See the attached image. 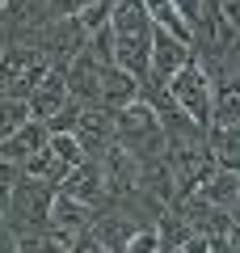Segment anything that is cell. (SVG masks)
Instances as JSON below:
<instances>
[{"label": "cell", "instance_id": "16", "mask_svg": "<svg viewBox=\"0 0 240 253\" xmlns=\"http://www.w3.org/2000/svg\"><path fill=\"white\" fill-rule=\"evenodd\" d=\"M143 4H148L152 21H156L160 30H169V34H177L181 42L198 46V34H194V26H190V21H186V13L177 9V0H143Z\"/></svg>", "mask_w": 240, "mask_h": 253}, {"label": "cell", "instance_id": "8", "mask_svg": "<svg viewBox=\"0 0 240 253\" xmlns=\"http://www.w3.org/2000/svg\"><path fill=\"white\" fill-rule=\"evenodd\" d=\"M72 101V89H68V68H46L42 76H38V84L30 89L26 106H30V118H38V123H46V118L55 114V110H63Z\"/></svg>", "mask_w": 240, "mask_h": 253}, {"label": "cell", "instance_id": "25", "mask_svg": "<svg viewBox=\"0 0 240 253\" xmlns=\"http://www.w3.org/2000/svg\"><path fill=\"white\" fill-rule=\"evenodd\" d=\"M0 253H21V249H17V232H13L9 224L0 228Z\"/></svg>", "mask_w": 240, "mask_h": 253}, {"label": "cell", "instance_id": "23", "mask_svg": "<svg viewBox=\"0 0 240 253\" xmlns=\"http://www.w3.org/2000/svg\"><path fill=\"white\" fill-rule=\"evenodd\" d=\"M72 253H114V249H106V245H101L97 236L84 228V232H76V245H72Z\"/></svg>", "mask_w": 240, "mask_h": 253}, {"label": "cell", "instance_id": "7", "mask_svg": "<svg viewBox=\"0 0 240 253\" xmlns=\"http://www.w3.org/2000/svg\"><path fill=\"white\" fill-rule=\"evenodd\" d=\"M76 139L84 148V156H106L110 144H118V118L110 106H84L76 123Z\"/></svg>", "mask_w": 240, "mask_h": 253}, {"label": "cell", "instance_id": "18", "mask_svg": "<svg viewBox=\"0 0 240 253\" xmlns=\"http://www.w3.org/2000/svg\"><path fill=\"white\" fill-rule=\"evenodd\" d=\"M206 139H211V148H215V161H219L223 169L240 173V123H232V126L215 123L211 131H206Z\"/></svg>", "mask_w": 240, "mask_h": 253}, {"label": "cell", "instance_id": "19", "mask_svg": "<svg viewBox=\"0 0 240 253\" xmlns=\"http://www.w3.org/2000/svg\"><path fill=\"white\" fill-rule=\"evenodd\" d=\"M30 123V106L21 97H0V139H9L17 126Z\"/></svg>", "mask_w": 240, "mask_h": 253}, {"label": "cell", "instance_id": "27", "mask_svg": "<svg viewBox=\"0 0 240 253\" xmlns=\"http://www.w3.org/2000/svg\"><path fill=\"white\" fill-rule=\"evenodd\" d=\"M0 228H4V219H0Z\"/></svg>", "mask_w": 240, "mask_h": 253}, {"label": "cell", "instance_id": "11", "mask_svg": "<svg viewBox=\"0 0 240 253\" xmlns=\"http://www.w3.org/2000/svg\"><path fill=\"white\" fill-rule=\"evenodd\" d=\"M46 139H51V131H46V123H38V118H30L26 126H17L9 139H0V161L9 165H21L26 169L30 156H38L46 148Z\"/></svg>", "mask_w": 240, "mask_h": 253}, {"label": "cell", "instance_id": "9", "mask_svg": "<svg viewBox=\"0 0 240 253\" xmlns=\"http://www.w3.org/2000/svg\"><path fill=\"white\" fill-rule=\"evenodd\" d=\"M101 165H106V181H110V199H131L135 190H139V169L143 161L131 152V148L118 139V144L106 148V156H101Z\"/></svg>", "mask_w": 240, "mask_h": 253}, {"label": "cell", "instance_id": "24", "mask_svg": "<svg viewBox=\"0 0 240 253\" xmlns=\"http://www.w3.org/2000/svg\"><path fill=\"white\" fill-rule=\"evenodd\" d=\"M223 13H228V26H232V34L240 38V0H223Z\"/></svg>", "mask_w": 240, "mask_h": 253}, {"label": "cell", "instance_id": "3", "mask_svg": "<svg viewBox=\"0 0 240 253\" xmlns=\"http://www.w3.org/2000/svg\"><path fill=\"white\" fill-rule=\"evenodd\" d=\"M169 93H173V101H177L202 131L215 126V89H211V72H206V63L198 59V55L169 81Z\"/></svg>", "mask_w": 240, "mask_h": 253}, {"label": "cell", "instance_id": "13", "mask_svg": "<svg viewBox=\"0 0 240 253\" xmlns=\"http://www.w3.org/2000/svg\"><path fill=\"white\" fill-rule=\"evenodd\" d=\"M135 97H143V81L131 76L126 68H118V63H106V72H101V101L97 106L122 110V106H131Z\"/></svg>", "mask_w": 240, "mask_h": 253}, {"label": "cell", "instance_id": "14", "mask_svg": "<svg viewBox=\"0 0 240 253\" xmlns=\"http://www.w3.org/2000/svg\"><path fill=\"white\" fill-rule=\"evenodd\" d=\"M93 224V207L89 203H76V199H68V194H55V207H51V228H59V232H84V228Z\"/></svg>", "mask_w": 240, "mask_h": 253}, {"label": "cell", "instance_id": "15", "mask_svg": "<svg viewBox=\"0 0 240 253\" xmlns=\"http://www.w3.org/2000/svg\"><path fill=\"white\" fill-rule=\"evenodd\" d=\"M198 194H202L206 203H215V207H223L232 215V207H236V199H240V173L236 169H215L211 177L202 181V190H198Z\"/></svg>", "mask_w": 240, "mask_h": 253}, {"label": "cell", "instance_id": "4", "mask_svg": "<svg viewBox=\"0 0 240 253\" xmlns=\"http://www.w3.org/2000/svg\"><path fill=\"white\" fill-rule=\"evenodd\" d=\"M80 161H84L80 139L72 135V131H59V135L46 139V148H42L38 156H30V161H26V173H30V177H42V181H55V186H59V181L68 177Z\"/></svg>", "mask_w": 240, "mask_h": 253}, {"label": "cell", "instance_id": "22", "mask_svg": "<svg viewBox=\"0 0 240 253\" xmlns=\"http://www.w3.org/2000/svg\"><path fill=\"white\" fill-rule=\"evenodd\" d=\"M122 253H160V228H143L139 224V232L131 236V245H126Z\"/></svg>", "mask_w": 240, "mask_h": 253}, {"label": "cell", "instance_id": "17", "mask_svg": "<svg viewBox=\"0 0 240 253\" xmlns=\"http://www.w3.org/2000/svg\"><path fill=\"white\" fill-rule=\"evenodd\" d=\"M76 236L59 232V228H42V232H17V249L21 253H72Z\"/></svg>", "mask_w": 240, "mask_h": 253}, {"label": "cell", "instance_id": "21", "mask_svg": "<svg viewBox=\"0 0 240 253\" xmlns=\"http://www.w3.org/2000/svg\"><path fill=\"white\" fill-rule=\"evenodd\" d=\"M84 51H89L97 63H114V26H110V21H106V26H97L89 34V46H84Z\"/></svg>", "mask_w": 240, "mask_h": 253}, {"label": "cell", "instance_id": "1", "mask_svg": "<svg viewBox=\"0 0 240 253\" xmlns=\"http://www.w3.org/2000/svg\"><path fill=\"white\" fill-rule=\"evenodd\" d=\"M110 26H114V63L148 81L152 38H156V21H152L148 4L143 0H110Z\"/></svg>", "mask_w": 240, "mask_h": 253}, {"label": "cell", "instance_id": "10", "mask_svg": "<svg viewBox=\"0 0 240 253\" xmlns=\"http://www.w3.org/2000/svg\"><path fill=\"white\" fill-rule=\"evenodd\" d=\"M89 232L97 236L106 249H114V253H122L126 245H131V236L139 232V224H135V215L131 211H110V203H101V207H93V224H89Z\"/></svg>", "mask_w": 240, "mask_h": 253}, {"label": "cell", "instance_id": "6", "mask_svg": "<svg viewBox=\"0 0 240 253\" xmlns=\"http://www.w3.org/2000/svg\"><path fill=\"white\" fill-rule=\"evenodd\" d=\"M190 59H194V46L156 26V38H152V72H148V81H143V84H169Z\"/></svg>", "mask_w": 240, "mask_h": 253}, {"label": "cell", "instance_id": "5", "mask_svg": "<svg viewBox=\"0 0 240 253\" xmlns=\"http://www.w3.org/2000/svg\"><path fill=\"white\" fill-rule=\"evenodd\" d=\"M59 190L68 194V199H76V203H89V207L110 203V181H106V165H101V156H84V161L59 181Z\"/></svg>", "mask_w": 240, "mask_h": 253}, {"label": "cell", "instance_id": "20", "mask_svg": "<svg viewBox=\"0 0 240 253\" xmlns=\"http://www.w3.org/2000/svg\"><path fill=\"white\" fill-rule=\"evenodd\" d=\"M80 114H84V101H80V97H72L63 110H55V114L46 118V131H51V135H59V131H72V135H76Z\"/></svg>", "mask_w": 240, "mask_h": 253}, {"label": "cell", "instance_id": "12", "mask_svg": "<svg viewBox=\"0 0 240 253\" xmlns=\"http://www.w3.org/2000/svg\"><path fill=\"white\" fill-rule=\"evenodd\" d=\"M101 72H106V63H97L89 51H80L76 59L68 63V89H72V97H80L84 106H97V101H101Z\"/></svg>", "mask_w": 240, "mask_h": 253}, {"label": "cell", "instance_id": "2", "mask_svg": "<svg viewBox=\"0 0 240 253\" xmlns=\"http://www.w3.org/2000/svg\"><path fill=\"white\" fill-rule=\"evenodd\" d=\"M55 194H59L55 181L21 173V177L13 181V199H9V211H4V224H9L13 232H42V228H51Z\"/></svg>", "mask_w": 240, "mask_h": 253}, {"label": "cell", "instance_id": "26", "mask_svg": "<svg viewBox=\"0 0 240 253\" xmlns=\"http://www.w3.org/2000/svg\"><path fill=\"white\" fill-rule=\"evenodd\" d=\"M0 9H4V0H0Z\"/></svg>", "mask_w": 240, "mask_h": 253}]
</instances>
